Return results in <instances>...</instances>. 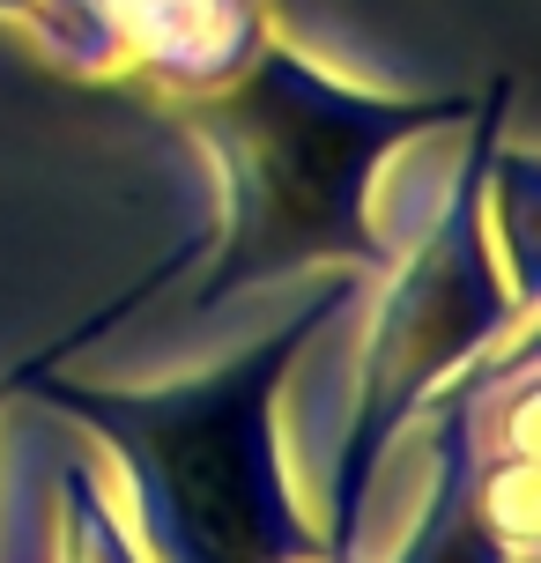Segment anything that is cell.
Here are the masks:
<instances>
[{"instance_id":"5","label":"cell","mask_w":541,"mask_h":563,"mask_svg":"<svg viewBox=\"0 0 541 563\" xmlns=\"http://www.w3.org/2000/svg\"><path fill=\"white\" fill-rule=\"evenodd\" d=\"M475 371H453L438 386V467H430V505L408 527L394 563H512L505 541L489 534L475 505Z\"/></svg>"},{"instance_id":"7","label":"cell","mask_w":541,"mask_h":563,"mask_svg":"<svg viewBox=\"0 0 541 563\" xmlns=\"http://www.w3.org/2000/svg\"><path fill=\"white\" fill-rule=\"evenodd\" d=\"M59 563H148L126 534V519L104 505V482L89 460L59 467Z\"/></svg>"},{"instance_id":"2","label":"cell","mask_w":541,"mask_h":563,"mask_svg":"<svg viewBox=\"0 0 541 563\" xmlns=\"http://www.w3.org/2000/svg\"><path fill=\"white\" fill-rule=\"evenodd\" d=\"M356 297V275L319 282L267 341L238 349L230 364L178 378V386H75L23 364V386L45 394L53 416L89 422L134 489V527L148 563H312L319 534L297 519L275 460V394L297 349Z\"/></svg>"},{"instance_id":"6","label":"cell","mask_w":541,"mask_h":563,"mask_svg":"<svg viewBox=\"0 0 541 563\" xmlns=\"http://www.w3.org/2000/svg\"><path fill=\"white\" fill-rule=\"evenodd\" d=\"M483 216H497V245H505V289L519 311H541V156L505 148L489 156V186H483Z\"/></svg>"},{"instance_id":"1","label":"cell","mask_w":541,"mask_h":563,"mask_svg":"<svg viewBox=\"0 0 541 563\" xmlns=\"http://www.w3.org/2000/svg\"><path fill=\"white\" fill-rule=\"evenodd\" d=\"M467 112L475 97L349 89L327 67L297 59L283 37H267L223 89L178 97L186 134L223 170V238L186 311L208 319L238 289L305 275L327 260L394 275V245L371 230V178L416 134L467 126Z\"/></svg>"},{"instance_id":"10","label":"cell","mask_w":541,"mask_h":563,"mask_svg":"<svg viewBox=\"0 0 541 563\" xmlns=\"http://www.w3.org/2000/svg\"><path fill=\"white\" fill-rule=\"evenodd\" d=\"M8 394H23V371H15V378H0V400H8Z\"/></svg>"},{"instance_id":"4","label":"cell","mask_w":541,"mask_h":563,"mask_svg":"<svg viewBox=\"0 0 541 563\" xmlns=\"http://www.w3.org/2000/svg\"><path fill=\"white\" fill-rule=\"evenodd\" d=\"M30 30L89 82L200 97L275 37V0H30Z\"/></svg>"},{"instance_id":"3","label":"cell","mask_w":541,"mask_h":563,"mask_svg":"<svg viewBox=\"0 0 541 563\" xmlns=\"http://www.w3.org/2000/svg\"><path fill=\"white\" fill-rule=\"evenodd\" d=\"M505 97H512V82H489V97H475V112H467L475 141H467V164L453 178V200L438 208L423 245L394 260V282H386V305H378V327L364 349V378H356V416H349L342 460H334V534L319 541L327 563L356 556L371 467L416 422V408L453 371L475 364L497 334L519 327L512 289L489 260V216H483L489 156L505 141Z\"/></svg>"},{"instance_id":"9","label":"cell","mask_w":541,"mask_h":563,"mask_svg":"<svg viewBox=\"0 0 541 563\" xmlns=\"http://www.w3.org/2000/svg\"><path fill=\"white\" fill-rule=\"evenodd\" d=\"M0 15H15V23H30V0H0Z\"/></svg>"},{"instance_id":"8","label":"cell","mask_w":541,"mask_h":563,"mask_svg":"<svg viewBox=\"0 0 541 563\" xmlns=\"http://www.w3.org/2000/svg\"><path fill=\"white\" fill-rule=\"evenodd\" d=\"M534 364H541V319L512 341V349H505V356H497V364H467V371H475V378L489 386V378H512V371H534Z\"/></svg>"}]
</instances>
